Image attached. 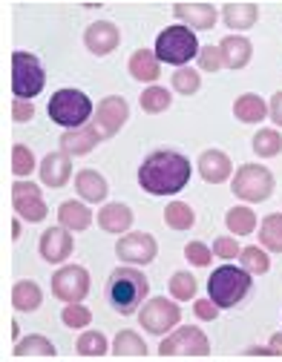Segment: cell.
<instances>
[{
    "mask_svg": "<svg viewBox=\"0 0 282 362\" xmlns=\"http://www.w3.org/2000/svg\"><path fill=\"white\" fill-rule=\"evenodd\" d=\"M256 15H259L256 4H225L222 9V18L230 29H251L256 23Z\"/></svg>",
    "mask_w": 282,
    "mask_h": 362,
    "instance_id": "obj_25",
    "label": "cell"
},
{
    "mask_svg": "<svg viewBox=\"0 0 282 362\" xmlns=\"http://www.w3.org/2000/svg\"><path fill=\"white\" fill-rule=\"evenodd\" d=\"M233 196L242 202H265L273 193V175L262 164H245L237 170V178L230 181Z\"/></svg>",
    "mask_w": 282,
    "mask_h": 362,
    "instance_id": "obj_7",
    "label": "cell"
},
{
    "mask_svg": "<svg viewBox=\"0 0 282 362\" xmlns=\"http://www.w3.org/2000/svg\"><path fill=\"white\" fill-rule=\"evenodd\" d=\"M75 190H78V196L84 199V202H92V204H98V202H104L107 199V181H104V175L101 173H96V170H81L78 175H75Z\"/></svg>",
    "mask_w": 282,
    "mask_h": 362,
    "instance_id": "obj_19",
    "label": "cell"
},
{
    "mask_svg": "<svg viewBox=\"0 0 282 362\" xmlns=\"http://www.w3.org/2000/svg\"><path fill=\"white\" fill-rule=\"evenodd\" d=\"M259 242H262L265 250L282 253V216L279 213L262 218V224H259Z\"/></svg>",
    "mask_w": 282,
    "mask_h": 362,
    "instance_id": "obj_30",
    "label": "cell"
},
{
    "mask_svg": "<svg viewBox=\"0 0 282 362\" xmlns=\"http://www.w3.org/2000/svg\"><path fill=\"white\" fill-rule=\"evenodd\" d=\"M254 153L262 156V158H271V156H279L282 153V135L276 129H259L254 135Z\"/></svg>",
    "mask_w": 282,
    "mask_h": 362,
    "instance_id": "obj_34",
    "label": "cell"
},
{
    "mask_svg": "<svg viewBox=\"0 0 282 362\" xmlns=\"http://www.w3.org/2000/svg\"><path fill=\"white\" fill-rule=\"evenodd\" d=\"M164 221H167V228H173V230H187V228H193L196 213H193L191 204L173 202V204L164 207Z\"/></svg>",
    "mask_w": 282,
    "mask_h": 362,
    "instance_id": "obj_32",
    "label": "cell"
},
{
    "mask_svg": "<svg viewBox=\"0 0 282 362\" xmlns=\"http://www.w3.org/2000/svg\"><path fill=\"white\" fill-rule=\"evenodd\" d=\"M98 141H101V135L96 127H78V129H69L61 135V150L67 156H86L96 150Z\"/></svg>",
    "mask_w": 282,
    "mask_h": 362,
    "instance_id": "obj_17",
    "label": "cell"
},
{
    "mask_svg": "<svg viewBox=\"0 0 282 362\" xmlns=\"http://www.w3.org/2000/svg\"><path fill=\"white\" fill-rule=\"evenodd\" d=\"M251 291V274L245 267L222 264L208 279V293L219 308H237Z\"/></svg>",
    "mask_w": 282,
    "mask_h": 362,
    "instance_id": "obj_3",
    "label": "cell"
},
{
    "mask_svg": "<svg viewBox=\"0 0 282 362\" xmlns=\"http://www.w3.org/2000/svg\"><path fill=\"white\" fill-rule=\"evenodd\" d=\"M156 239L150 233H127L124 239H118L115 253L121 262H132V264H150L156 259Z\"/></svg>",
    "mask_w": 282,
    "mask_h": 362,
    "instance_id": "obj_13",
    "label": "cell"
},
{
    "mask_svg": "<svg viewBox=\"0 0 282 362\" xmlns=\"http://www.w3.org/2000/svg\"><path fill=\"white\" fill-rule=\"evenodd\" d=\"M98 224L107 233H124L127 228H132V210L121 202H113L98 213Z\"/></svg>",
    "mask_w": 282,
    "mask_h": 362,
    "instance_id": "obj_22",
    "label": "cell"
},
{
    "mask_svg": "<svg viewBox=\"0 0 282 362\" xmlns=\"http://www.w3.org/2000/svg\"><path fill=\"white\" fill-rule=\"evenodd\" d=\"M78 354L81 356H104L107 354V339L101 331H86L78 339Z\"/></svg>",
    "mask_w": 282,
    "mask_h": 362,
    "instance_id": "obj_37",
    "label": "cell"
},
{
    "mask_svg": "<svg viewBox=\"0 0 282 362\" xmlns=\"http://www.w3.org/2000/svg\"><path fill=\"white\" fill-rule=\"evenodd\" d=\"M127 118H130V104L118 95H110L96 110V129H98L101 139H113V135L124 127Z\"/></svg>",
    "mask_w": 282,
    "mask_h": 362,
    "instance_id": "obj_12",
    "label": "cell"
},
{
    "mask_svg": "<svg viewBox=\"0 0 282 362\" xmlns=\"http://www.w3.org/2000/svg\"><path fill=\"white\" fill-rule=\"evenodd\" d=\"M199 55V40L193 35V29L187 26H167L159 37H156V58L159 64H170V66H181L191 64Z\"/></svg>",
    "mask_w": 282,
    "mask_h": 362,
    "instance_id": "obj_4",
    "label": "cell"
},
{
    "mask_svg": "<svg viewBox=\"0 0 282 362\" xmlns=\"http://www.w3.org/2000/svg\"><path fill=\"white\" fill-rule=\"evenodd\" d=\"M170 293L176 296V299H191V296H196V276L193 274H184V270H179V274H173L170 276Z\"/></svg>",
    "mask_w": 282,
    "mask_h": 362,
    "instance_id": "obj_38",
    "label": "cell"
},
{
    "mask_svg": "<svg viewBox=\"0 0 282 362\" xmlns=\"http://www.w3.org/2000/svg\"><path fill=\"white\" fill-rule=\"evenodd\" d=\"M104 293H107V302H110V308L115 313L130 316V313H135L141 308L145 296L150 293V282L135 267H115L110 274V279H107Z\"/></svg>",
    "mask_w": 282,
    "mask_h": 362,
    "instance_id": "obj_2",
    "label": "cell"
},
{
    "mask_svg": "<svg viewBox=\"0 0 282 362\" xmlns=\"http://www.w3.org/2000/svg\"><path fill=\"white\" fill-rule=\"evenodd\" d=\"M43 83H46V75H43V66L38 61V55L32 52H15L12 55V93L15 98H35L43 93Z\"/></svg>",
    "mask_w": 282,
    "mask_h": 362,
    "instance_id": "obj_6",
    "label": "cell"
},
{
    "mask_svg": "<svg viewBox=\"0 0 282 362\" xmlns=\"http://www.w3.org/2000/svg\"><path fill=\"white\" fill-rule=\"evenodd\" d=\"M40 302H43V293H40L38 282L23 279V282H18V285L12 288V305H15L18 310H23V313L38 310V308H40Z\"/></svg>",
    "mask_w": 282,
    "mask_h": 362,
    "instance_id": "obj_27",
    "label": "cell"
},
{
    "mask_svg": "<svg viewBox=\"0 0 282 362\" xmlns=\"http://www.w3.org/2000/svg\"><path fill=\"white\" fill-rule=\"evenodd\" d=\"M12 204H15V213L26 221H43L46 213H50V207H46L40 199V187L32 185V181H15Z\"/></svg>",
    "mask_w": 282,
    "mask_h": 362,
    "instance_id": "obj_11",
    "label": "cell"
},
{
    "mask_svg": "<svg viewBox=\"0 0 282 362\" xmlns=\"http://www.w3.org/2000/svg\"><path fill=\"white\" fill-rule=\"evenodd\" d=\"M213 256H222V259H237V253L242 250V247H237V239H227V236H219V239H213Z\"/></svg>",
    "mask_w": 282,
    "mask_h": 362,
    "instance_id": "obj_43",
    "label": "cell"
},
{
    "mask_svg": "<svg viewBox=\"0 0 282 362\" xmlns=\"http://www.w3.org/2000/svg\"><path fill=\"white\" fill-rule=\"evenodd\" d=\"M268 115L273 118V124H279V127H282V93H276V95L271 98V107H268Z\"/></svg>",
    "mask_w": 282,
    "mask_h": 362,
    "instance_id": "obj_46",
    "label": "cell"
},
{
    "mask_svg": "<svg viewBox=\"0 0 282 362\" xmlns=\"http://www.w3.org/2000/svg\"><path fill=\"white\" fill-rule=\"evenodd\" d=\"M191 181V161L176 150H156L138 167V185L153 196H173Z\"/></svg>",
    "mask_w": 282,
    "mask_h": 362,
    "instance_id": "obj_1",
    "label": "cell"
},
{
    "mask_svg": "<svg viewBox=\"0 0 282 362\" xmlns=\"http://www.w3.org/2000/svg\"><path fill=\"white\" fill-rule=\"evenodd\" d=\"M271 348L276 351V356L282 354V334H273V337H271Z\"/></svg>",
    "mask_w": 282,
    "mask_h": 362,
    "instance_id": "obj_47",
    "label": "cell"
},
{
    "mask_svg": "<svg viewBox=\"0 0 282 362\" xmlns=\"http://www.w3.org/2000/svg\"><path fill=\"white\" fill-rule=\"evenodd\" d=\"M58 221H61V228L81 233V230H86L89 224H92V213H89L86 204H81V202L72 199V202H64L58 207Z\"/></svg>",
    "mask_w": 282,
    "mask_h": 362,
    "instance_id": "obj_21",
    "label": "cell"
},
{
    "mask_svg": "<svg viewBox=\"0 0 282 362\" xmlns=\"http://www.w3.org/2000/svg\"><path fill=\"white\" fill-rule=\"evenodd\" d=\"M72 175V164L67 153H50L40 164V181L46 187H64Z\"/></svg>",
    "mask_w": 282,
    "mask_h": 362,
    "instance_id": "obj_18",
    "label": "cell"
},
{
    "mask_svg": "<svg viewBox=\"0 0 282 362\" xmlns=\"http://www.w3.org/2000/svg\"><path fill=\"white\" fill-rule=\"evenodd\" d=\"M52 293L64 302H81L89 293V274L81 264H69L61 267L52 276Z\"/></svg>",
    "mask_w": 282,
    "mask_h": 362,
    "instance_id": "obj_10",
    "label": "cell"
},
{
    "mask_svg": "<svg viewBox=\"0 0 282 362\" xmlns=\"http://www.w3.org/2000/svg\"><path fill=\"white\" fill-rule=\"evenodd\" d=\"M225 224H227V230H230V233L248 236V233L256 230V216H254L251 207H233V210H227Z\"/></svg>",
    "mask_w": 282,
    "mask_h": 362,
    "instance_id": "obj_29",
    "label": "cell"
},
{
    "mask_svg": "<svg viewBox=\"0 0 282 362\" xmlns=\"http://www.w3.org/2000/svg\"><path fill=\"white\" fill-rule=\"evenodd\" d=\"M184 256H187V262L196 264V267H208L213 250L208 245H202V242H191V245H184Z\"/></svg>",
    "mask_w": 282,
    "mask_h": 362,
    "instance_id": "obj_41",
    "label": "cell"
},
{
    "mask_svg": "<svg viewBox=\"0 0 282 362\" xmlns=\"http://www.w3.org/2000/svg\"><path fill=\"white\" fill-rule=\"evenodd\" d=\"M239 262H242V267L248 270L251 276H262V274H268V267H271L268 253H265V250H259V245L242 247V250H239Z\"/></svg>",
    "mask_w": 282,
    "mask_h": 362,
    "instance_id": "obj_33",
    "label": "cell"
},
{
    "mask_svg": "<svg viewBox=\"0 0 282 362\" xmlns=\"http://www.w3.org/2000/svg\"><path fill=\"white\" fill-rule=\"evenodd\" d=\"M233 115H237L242 124H256V121H262L268 115V107H265V101L259 95L248 93V95L237 98V104H233Z\"/></svg>",
    "mask_w": 282,
    "mask_h": 362,
    "instance_id": "obj_26",
    "label": "cell"
},
{
    "mask_svg": "<svg viewBox=\"0 0 282 362\" xmlns=\"http://www.w3.org/2000/svg\"><path fill=\"white\" fill-rule=\"evenodd\" d=\"M18 236H21V221L15 218V221H12V239H18Z\"/></svg>",
    "mask_w": 282,
    "mask_h": 362,
    "instance_id": "obj_48",
    "label": "cell"
},
{
    "mask_svg": "<svg viewBox=\"0 0 282 362\" xmlns=\"http://www.w3.org/2000/svg\"><path fill=\"white\" fill-rule=\"evenodd\" d=\"M113 354L121 356H147V345L135 331H118L115 342H113Z\"/></svg>",
    "mask_w": 282,
    "mask_h": 362,
    "instance_id": "obj_31",
    "label": "cell"
},
{
    "mask_svg": "<svg viewBox=\"0 0 282 362\" xmlns=\"http://www.w3.org/2000/svg\"><path fill=\"white\" fill-rule=\"evenodd\" d=\"M15 356L18 359H32V356H43V359H52L55 356V345L46 339V337H40V334H29L26 339H21L18 345H15Z\"/></svg>",
    "mask_w": 282,
    "mask_h": 362,
    "instance_id": "obj_28",
    "label": "cell"
},
{
    "mask_svg": "<svg viewBox=\"0 0 282 362\" xmlns=\"http://www.w3.org/2000/svg\"><path fill=\"white\" fill-rule=\"evenodd\" d=\"M84 43H86V49L92 55H110L118 43H121V35L113 23L107 21H98V23H92L86 32H84Z\"/></svg>",
    "mask_w": 282,
    "mask_h": 362,
    "instance_id": "obj_14",
    "label": "cell"
},
{
    "mask_svg": "<svg viewBox=\"0 0 282 362\" xmlns=\"http://www.w3.org/2000/svg\"><path fill=\"white\" fill-rule=\"evenodd\" d=\"M222 64H225V58H222V49H219V47H205V49H199V66H202V69L216 72V69H222Z\"/></svg>",
    "mask_w": 282,
    "mask_h": 362,
    "instance_id": "obj_42",
    "label": "cell"
},
{
    "mask_svg": "<svg viewBox=\"0 0 282 362\" xmlns=\"http://www.w3.org/2000/svg\"><path fill=\"white\" fill-rule=\"evenodd\" d=\"M181 320V310L176 302H167L164 296H156L150 299L138 313V322L145 325L147 334H167L170 328H176Z\"/></svg>",
    "mask_w": 282,
    "mask_h": 362,
    "instance_id": "obj_9",
    "label": "cell"
},
{
    "mask_svg": "<svg viewBox=\"0 0 282 362\" xmlns=\"http://www.w3.org/2000/svg\"><path fill=\"white\" fill-rule=\"evenodd\" d=\"M92 112V101L81 89H58V93L50 98V118L67 129H78L86 124Z\"/></svg>",
    "mask_w": 282,
    "mask_h": 362,
    "instance_id": "obj_5",
    "label": "cell"
},
{
    "mask_svg": "<svg viewBox=\"0 0 282 362\" xmlns=\"http://www.w3.org/2000/svg\"><path fill=\"white\" fill-rule=\"evenodd\" d=\"M170 93L164 86H150V89H145L141 93V110L145 112H150V115H156V112H164L167 107H170Z\"/></svg>",
    "mask_w": 282,
    "mask_h": 362,
    "instance_id": "obj_35",
    "label": "cell"
},
{
    "mask_svg": "<svg viewBox=\"0 0 282 362\" xmlns=\"http://www.w3.org/2000/svg\"><path fill=\"white\" fill-rule=\"evenodd\" d=\"M199 72L196 69H191V66H179L176 72H173V89L176 93H181V95H193V93H199Z\"/></svg>",
    "mask_w": 282,
    "mask_h": 362,
    "instance_id": "obj_36",
    "label": "cell"
},
{
    "mask_svg": "<svg viewBox=\"0 0 282 362\" xmlns=\"http://www.w3.org/2000/svg\"><path fill=\"white\" fill-rule=\"evenodd\" d=\"M32 170H35V156H32V150L23 147V144H15V147H12V173H15V175H29Z\"/></svg>",
    "mask_w": 282,
    "mask_h": 362,
    "instance_id": "obj_40",
    "label": "cell"
},
{
    "mask_svg": "<svg viewBox=\"0 0 282 362\" xmlns=\"http://www.w3.org/2000/svg\"><path fill=\"white\" fill-rule=\"evenodd\" d=\"M193 313L205 322H213V320H219V305L213 299H196L193 302Z\"/></svg>",
    "mask_w": 282,
    "mask_h": 362,
    "instance_id": "obj_44",
    "label": "cell"
},
{
    "mask_svg": "<svg viewBox=\"0 0 282 362\" xmlns=\"http://www.w3.org/2000/svg\"><path fill=\"white\" fill-rule=\"evenodd\" d=\"M199 173L210 185H219V181H225L230 175V158L222 150H205L199 158Z\"/></svg>",
    "mask_w": 282,
    "mask_h": 362,
    "instance_id": "obj_20",
    "label": "cell"
},
{
    "mask_svg": "<svg viewBox=\"0 0 282 362\" xmlns=\"http://www.w3.org/2000/svg\"><path fill=\"white\" fill-rule=\"evenodd\" d=\"M61 320H64L67 328H86L89 320H92V313H89L81 302H67V308H64V313H61Z\"/></svg>",
    "mask_w": 282,
    "mask_h": 362,
    "instance_id": "obj_39",
    "label": "cell"
},
{
    "mask_svg": "<svg viewBox=\"0 0 282 362\" xmlns=\"http://www.w3.org/2000/svg\"><path fill=\"white\" fill-rule=\"evenodd\" d=\"M162 356H208L210 354V342L205 337L202 328H179L173 331L162 345H159Z\"/></svg>",
    "mask_w": 282,
    "mask_h": 362,
    "instance_id": "obj_8",
    "label": "cell"
},
{
    "mask_svg": "<svg viewBox=\"0 0 282 362\" xmlns=\"http://www.w3.org/2000/svg\"><path fill=\"white\" fill-rule=\"evenodd\" d=\"M173 12L181 21V26H187V29H213V23H216L213 4H176Z\"/></svg>",
    "mask_w": 282,
    "mask_h": 362,
    "instance_id": "obj_16",
    "label": "cell"
},
{
    "mask_svg": "<svg viewBox=\"0 0 282 362\" xmlns=\"http://www.w3.org/2000/svg\"><path fill=\"white\" fill-rule=\"evenodd\" d=\"M130 75L135 78V81H141V83H150V81H156L159 75H162V66H159V58H156V52H150V49H138V52H132V58H130Z\"/></svg>",
    "mask_w": 282,
    "mask_h": 362,
    "instance_id": "obj_24",
    "label": "cell"
},
{
    "mask_svg": "<svg viewBox=\"0 0 282 362\" xmlns=\"http://www.w3.org/2000/svg\"><path fill=\"white\" fill-rule=\"evenodd\" d=\"M69 253H72V236L67 228H50L40 236V256L46 262L58 264V262L69 259Z\"/></svg>",
    "mask_w": 282,
    "mask_h": 362,
    "instance_id": "obj_15",
    "label": "cell"
},
{
    "mask_svg": "<svg viewBox=\"0 0 282 362\" xmlns=\"http://www.w3.org/2000/svg\"><path fill=\"white\" fill-rule=\"evenodd\" d=\"M219 49H222L225 66H230V69H242V66H248V61H251V40H245V37H239V35L225 37Z\"/></svg>",
    "mask_w": 282,
    "mask_h": 362,
    "instance_id": "obj_23",
    "label": "cell"
},
{
    "mask_svg": "<svg viewBox=\"0 0 282 362\" xmlns=\"http://www.w3.org/2000/svg\"><path fill=\"white\" fill-rule=\"evenodd\" d=\"M32 115H35V107H32L29 101H23V98H15V101H12V118H15L18 124L32 121Z\"/></svg>",
    "mask_w": 282,
    "mask_h": 362,
    "instance_id": "obj_45",
    "label": "cell"
}]
</instances>
